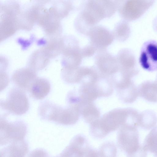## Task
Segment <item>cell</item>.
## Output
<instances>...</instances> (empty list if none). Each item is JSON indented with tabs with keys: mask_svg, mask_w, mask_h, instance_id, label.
Masks as SVG:
<instances>
[{
	"mask_svg": "<svg viewBox=\"0 0 157 157\" xmlns=\"http://www.w3.org/2000/svg\"><path fill=\"white\" fill-rule=\"evenodd\" d=\"M138 112L131 108H116L104 114L90 124V132L101 139L124 125H134L137 122Z\"/></svg>",
	"mask_w": 157,
	"mask_h": 157,
	"instance_id": "1",
	"label": "cell"
},
{
	"mask_svg": "<svg viewBox=\"0 0 157 157\" xmlns=\"http://www.w3.org/2000/svg\"><path fill=\"white\" fill-rule=\"evenodd\" d=\"M38 113L42 120L67 125L75 124L80 115L77 105L68 104L64 107L48 100L40 103Z\"/></svg>",
	"mask_w": 157,
	"mask_h": 157,
	"instance_id": "2",
	"label": "cell"
},
{
	"mask_svg": "<svg viewBox=\"0 0 157 157\" xmlns=\"http://www.w3.org/2000/svg\"><path fill=\"white\" fill-rule=\"evenodd\" d=\"M116 10L112 0H86L77 17L83 26L90 29L104 18L112 16Z\"/></svg>",
	"mask_w": 157,
	"mask_h": 157,
	"instance_id": "3",
	"label": "cell"
},
{
	"mask_svg": "<svg viewBox=\"0 0 157 157\" xmlns=\"http://www.w3.org/2000/svg\"><path fill=\"white\" fill-rule=\"evenodd\" d=\"M117 144L120 148L128 157H145L147 153L140 143L137 127L125 125L119 129L117 134Z\"/></svg>",
	"mask_w": 157,
	"mask_h": 157,
	"instance_id": "4",
	"label": "cell"
},
{
	"mask_svg": "<svg viewBox=\"0 0 157 157\" xmlns=\"http://www.w3.org/2000/svg\"><path fill=\"white\" fill-rule=\"evenodd\" d=\"M155 0H114L119 14L127 21L141 17L154 4Z\"/></svg>",
	"mask_w": 157,
	"mask_h": 157,
	"instance_id": "5",
	"label": "cell"
},
{
	"mask_svg": "<svg viewBox=\"0 0 157 157\" xmlns=\"http://www.w3.org/2000/svg\"><path fill=\"white\" fill-rule=\"evenodd\" d=\"M25 92L17 87H13L6 99L0 100V107L9 113L16 115L25 113L29 109V105Z\"/></svg>",
	"mask_w": 157,
	"mask_h": 157,
	"instance_id": "6",
	"label": "cell"
},
{
	"mask_svg": "<svg viewBox=\"0 0 157 157\" xmlns=\"http://www.w3.org/2000/svg\"><path fill=\"white\" fill-rule=\"evenodd\" d=\"M6 115L0 117V146H4L17 140L24 139L27 127L23 121L17 120L9 121Z\"/></svg>",
	"mask_w": 157,
	"mask_h": 157,
	"instance_id": "7",
	"label": "cell"
},
{
	"mask_svg": "<svg viewBox=\"0 0 157 157\" xmlns=\"http://www.w3.org/2000/svg\"><path fill=\"white\" fill-rule=\"evenodd\" d=\"M114 87L119 99L123 103H131L138 95V88L132 78L124 77L118 72L111 76Z\"/></svg>",
	"mask_w": 157,
	"mask_h": 157,
	"instance_id": "8",
	"label": "cell"
},
{
	"mask_svg": "<svg viewBox=\"0 0 157 157\" xmlns=\"http://www.w3.org/2000/svg\"><path fill=\"white\" fill-rule=\"evenodd\" d=\"M60 156H98V151L90 145L86 138L81 134L76 135L60 154Z\"/></svg>",
	"mask_w": 157,
	"mask_h": 157,
	"instance_id": "9",
	"label": "cell"
},
{
	"mask_svg": "<svg viewBox=\"0 0 157 157\" xmlns=\"http://www.w3.org/2000/svg\"><path fill=\"white\" fill-rule=\"evenodd\" d=\"M79 42L75 39H70L63 44L62 54V68L71 69L80 67L83 59Z\"/></svg>",
	"mask_w": 157,
	"mask_h": 157,
	"instance_id": "10",
	"label": "cell"
},
{
	"mask_svg": "<svg viewBox=\"0 0 157 157\" xmlns=\"http://www.w3.org/2000/svg\"><path fill=\"white\" fill-rule=\"evenodd\" d=\"M116 58L119 72L123 76L132 78L139 73L134 54L129 48H123L118 52Z\"/></svg>",
	"mask_w": 157,
	"mask_h": 157,
	"instance_id": "11",
	"label": "cell"
},
{
	"mask_svg": "<svg viewBox=\"0 0 157 157\" xmlns=\"http://www.w3.org/2000/svg\"><path fill=\"white\" fill-rule=\"evenodd\" d=\"M94 66L100 74L109 77H111L119 70L116 56L109 53L107 49L97 51Z\"/></svg>",
	"mask_w": 157,
	"mask_h": 157,
	"instance_id": "12",
	"label": "cell"
},
{
	"mask_svg": "<svg viewBox=\"0 0 157 157\" xmlns=\"http://www.w3.org/2000/svg\"><path fill=\"white\" fill-rule=\"evenodd\" d=\"M139 63L145 70L157 71V41L150 40L145 42L141 49Z\"/></svg>",
	"mask_w": 157,
	"mask_h": 157,
	"instance_id": "13",
	"label": "cell"
},
{
	"mask_svg": "<svg viewBox=\"0 0 157 157\" xmlns=\"http://www.w3.org/2000/svg\"><path fill=\"white\" fill-rule=\"evenodd\" d=\"M88 36L90 44L98 51L106 49L113 41L112 32L101 25L95 26L90 30Z\"/></svg>",
	"mask_w": 157,
	"mask_h": 157,
	"instance_id": "14",
	"label": "cell"
},
{
	"mask_svg": "<svg viewBox=\"0 0 157 157\" xmlns=\"http://www.w3.org/2000/svg\"><path fill=\"white\" fill-rule=\"evenodd\" d=\"M37 77L36 72L27 67L15 71L12 76L11 80L17 87L25 91L29 92L31 86Z\"/></svg>",
	"mask_w": 157,
	"mask_h": 157,
	"instance_id": "15",
	"label": "cell"
},
{
	"mask_svg": "<svg viewBox=\"0 0 157 157\" xmlns=\"http://www.w3.org/2000/svg\"><path fill=\"white\" fill-rule=\"evenodd\" d=\"M79 99L77 104L79 114L86 123L90 124L100 117V110L94 101Z\"/></svg>",
	"mask_w": 157,
	"mask_h": 157,
	"instance_id": "16",
	"label": "cell"
},
{
	"mask_svg": "<svg viewBox=\"0 0 157 157\" xmlns=\"http://www.w3.org/2000/svg\"><path fill=\"white\" fill-rule=\"evenodd\" d=\"M29 151L28 144L22 140L13 141L0 150V156L2 157H24Z\"/></svg>",
	"mask_w": 157,
	"mask_h": 157,
	"instance_id": "17",
	"label": "cell"
},
{
	"mask_svg": "<svg viewBox=\"0 0 157 157\" xmlns=\"http://www.w3.org/2000/svg\"><path fill=\"white\" fill-rule=\"evenodd\" d=\"M51 84L46 79L37 77L31 86L29 92L31 97L36 100H41L49 93Z\"/></svg>",
	"mask_w": 157,
	"mask_h": 157,
	"instance_id": "18",
	"label": "cell"
},
{
	"mask_svg": "<svg viewBox=\"0 0 157 157\" xmlns=\"http://www.w3.org/2000/svg\"><path fill=\"white\" fill-rule=\"evenodd\" d=\"M50 59L40 48L32 53L29 58L28 67L36 71L44 68L49 62Z\"/></svg>",
	"mask_w": 157,
	"mask_h": 157,
	"instance_id": "19",
	"label": "cell"
},
{
	"mask_svg": "<svg viewBox=\"0 0 157 157\" xmlns=\"http://www.w3.org/2000/svg\"><path fill=\"white\" fill-rule=\"evenodd\" d=\"M137 88L139 96L149 102H157V86L154 81H145Z\"/></svg>",
	"mask_w": 157,
	"mask_h": 157,
	"instance_id": "20",
	"label": "cell"
},
{
	"mask_svg": "<svg viewBox=\"0 0 157 157\" xmlns=\"http://www.w3.org/2000/svg\"><path fill=\"white\" fill-rule=\"evenodd\" d=\"M44 45L41 48L51 59L61 54L62 50V37L47 38Z\"/></svg>",
	"mask_w": 157,
	"mask_h": 157,
	"instance_id": "21",
	"label": "cell"
},
{
	"mask_svg": "<svg viewBox=\"0 0 157 157\" xmlns=\"http://www.w3.org/2000/svg\"><path fill=\"white\" fill-rule=\"evenodd\" d=\"M157 123V116L153 111L146 110L139 113L138 126L146 130L154 127Z\"/></svg>",
	"mask_w": 157,
	"mask_h": 157,
	"instance_id": "22",
	"label": "cell"
},
{
	"mask_svg": "<svg viewBox=\"0 0 157 157\" xmlns=\"http://www.w3.org/2000/svg\"><path fill=\"white\" fill-rule=\"evenodd\" d=\"M142 147L147 154L149 152L157 157V126L152 129L147 136Z\"/></svg>",
	"mask_w": 157,
	"mask_h": 157,
	"instance_id": "23",
	"label": "cell"
},
{
	"mask_svg": "<svg viewBox=\"0 0 157 157\" xmlns=\"http://www.w3.org/2000/svg\"><path fill=\"white\" fill-rule=\"evenodd\" d=\"M114 39L120 42L126 41L129 37L131 30L128 23L125 21H122L115 26L112 32Z\"/></svg>",
	"mask_w": 157,
	"mask_h": 157,
	"instance_id": "24",
	"label": "cell"
},
{
	"mask_svg": "<svg viewBox=\"0 0 157 157\" xmlns=\"http://www.w3.org/2000/svg\"><path fill=\"white\" fill-rule=\"evenodd\" d=\"M117 149L115 144L111 142L106 143L103 145L98 151L99 156L105 155L116 154Z\"/></svg>",
	"mask_w": 157,
	"mask_h": 157,
	"instance_id": "25",
	"label": "cell"
},
{
	"mask_svg": "<svg viewBox=\"0 0 157 157\" xmlns=\"http://www.w3.org/2000/svg\"><path fill=\"white\" fill-rule=\"evenodd\" d=\"M96 52H97L96 49L90 44L81 49V54L83 58L90 57Z\"/></svg>",
	"mask_w": 157,
	"mask_h": 157,
	"instance_id": "26",
	"label": "cell"
},
{
	"mask_svg": "<svg viewBox=\"0 0 157 157\" xmlns=\"http://www.w3.org/2000/svg\"><path fill=\"white\" fill-rule=\"evenodd\" d=\"M157 86V75H156V79L154 81Z\"/></svg>",
	"mask_w": 157,
	"mask_h": 157,
	"instance_id": "27",
	"label": "cell"
}]
</instances>
